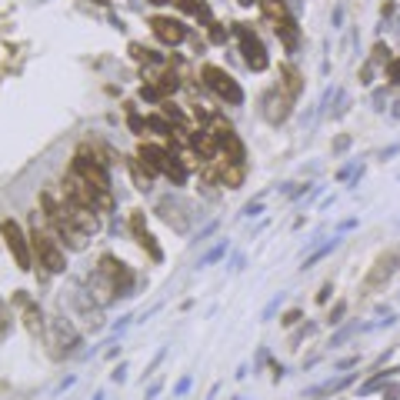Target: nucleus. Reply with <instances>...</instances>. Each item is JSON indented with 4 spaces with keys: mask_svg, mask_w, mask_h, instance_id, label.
Returning a JSON list of instances; mask_svg holds the SVG:
<instances>
[{
    "mask_svg": "<svg viewBox=\"0 0 400 400\" xmlns=\"http://www.w3.org/2000/svg\"><path fill=\"white\" fill-rule=\"evenodd\" d=\"M40 207H44L47 224L54 227V233L61 237L63 244H70V250H84V237H87V233L77 231V227L70 224V217L63 210V200H54V194H40Z\"/></svg>",
    "mask_w": 400,
    "mask_h": 400,
    "instance_id": "2",
    "label": "nucleus"
},
{
    "mask_svg": "<svg viewBox=\"0 0 400 400\" xmlns=\"http://www.w3.org/2000/svg\"><path fill=\"white\" fill-rule=\"evenodd\" d=\"M70 170H77L80 177L87 180V184L100 194V197L107 200L110 207H114V197H110V177H107V164L104 160H97V154L91 157V147H80L77 157H74V164H70Z\"/></svg>",
    "mask_w": 400,
    "mask_h": 400,
    "instance_id": "3",
    "label": "nucleus"
},
{
    "mask_svg": "<svg viewBox=\"0 0 400 400\" xmlns=\"http://www.w3.org/2000/svg\"><path fill=\"white\" fill-rule=\"evenodd\" d=\"M387 77L394 80V84H400V57H397V61L387 63Z\"/></svg>",
    "mask_w": 400,
    "mask_h": 400,
    "instance_id": "18",
    "label": "nucleus"
},
{
    "mask_svg": "<svg viewBox=\"0 0 400 400\" xmlns=\"http://www.w3.org/2000/svg\"><path fill=\"white\" fill-rule=\"evenodd\" d=\"M291 104H293V97L284 87H274V91L263 97V117L270 123H280V121H287V114H291Z\"/></svg>",
    "mask_w": 400,
    "mask_h": 400,
    "instance_id": "9",
    "label": "nucleus"
},
{
    "mask_svg": "<svg viewBox=\"0 0 400 400\" xmlns=\"http://www.w3.org/2000/svg\"><path fill=\"white\" fill-rule=\"evenodd\" d=\"M0 237H3V244H7V250H10V257L17 261V267H20V270H31V267H33L31 237L20 231V224L3 220V224H0Z\"/></svg>",
    "mask_w": 400,
    "mask_h": 400,
    "instance_id": "6",
    "label": "nucleus"
},
{
    "mask_svg": "<svg viewBox=\"0 0 400 400\" xmlns=\"http://www.w3.org/2000/svg\"><path fill=\"white\" fill-rule=\"evenodd\" d=\"M300 80H304V77H300V70H297L293 63H280V87L291 93V97H297V93H300V87H304Z\"/></svg>",
    "mask_w": 400,
    "mask_h": 400,
    "instance_id": "13",
    "label": "nucleus"
},
{
    "mask_svg": "<svg viewBox=\"0 0 400 400\" xmlns=\"http://www.w3.org/2000/svg\"><path fill=\"white\" fill-rule=\"evenodd\" d=\"M61 190H63V197H67V200H74V203L87 207V210H97V214H100V210H114L107 200L100 197V194H97V190H93L84 177H80L77 170H67V174H63Z\"/></svg>",
    "mask_w": 400,
    "mask_h": 400,
    "instance_id": "4",
    "label": "nucleus"
},
{
    "mask_svg": "<svg viewBox=\"0 0 400 400\" xmlns=\"http://www.w3.org/2000/svg\"><path fill=\"white\" fill-rule=\"evenodd\" d=\"M237 40H240V54H244V63L250 67V70H263L267 67V50H263V44L254 37V31L250 27H237Z\"/></svg>",
    "mask_w": 400,
    "mask_h": 400,
    "instance_id": "8",
    "label": "nucleus"
},
{
    "mask_svg": "<svg viewBox=\"0 0 400 400\" xmlns=\"http://www.w3.org/2000/svg\"><path fill=\"white\" fill-rule=\"evenodd\" d=\"M274 31H277V37L284 40L287 50H297V44H300V27H297V20H293V17L277 20V24H274Z\"/></svg>",
    "mask_w": 400,
    "mask_h": 400,
    "instance_id": "12",
    "label": "nucleus"
},
{
    "mask_svg": "<svg viewBox=\"0 0 400 400\" xmlns=\"http://www.w3.org/2000/svg\"><path fill=\"white\" fill-rule=\"evenodd\" d=\"M261 10L270 17L274 24H277V20H284V17H291V14H287V7H284V0H261Z\"/></svg>",
    "mask_w": 400,
    "mask_h": 400,
    "instance_id": "16",
    "label": "nucleus"
},
{
    "mask_svg": "<svg viewBox=\"0 0 400 400\" xmlns=\"http://www.w3.org/2000/svg\"><path fill=\"white\" fill-rule=\"evenodd\" d=\"M151 31H154L157 40H164L167 47H177L187 37L184 24H180V20H174V17H154V20H151Z\"/></svg>",
    "mask_w": 400,
    "mask_h": 400,
    "instance_id": "10",
    "label": "nucleus"
},
{
    "mask_svg": "<svg viewBox=\"0 0 400 400\" xmlns=\"http://www.w3.org/2000/svg\"><path fill=\"white\" fill-rule=\"evenodd\" d=\"M200 77H203V84L210 87V91L220 97V100H227V104H240L244 100V91H240V84L224 70V67H214V63H207L203 70H200Z\"/></svg>",
    "mask_w": 400,
    "mask_h": 400,
    "instance_id": "7",
    "label": "nucleus"
},
{
    "mask_svg": "<svg viewBox=\"0 0 400 400\" xmlns=\"http://www.w3.org/2000/svg\"><path fill=\"white\" fill-rule=\"evenodd\" d=\"M91 3H100V7H107V3H110V0H91Z\"/></svg>",
    "mask_w": 400,
    "mask_h": 400,
    "instance_id": "21",
    "label": "nucleus"
},
{
    "mask_svg": "<svg viewBox=\"0 0 400 400\" xmlns=\"http://www.w3.org/2000/svg\"><path fill=\"white\" fill-rule=\"evenodd\" d=\"M100 277L107 280L110 293H121L123 287H130V274H127L123 263H117L114 257H104V261H100Z\"/></svg>",
    "mask_w": 400,
    "mask_h": 400,
    "instance_id": "11",
    "label": "nucleus"
},
{
    "mask_svg": "<svg viewBox=\"0 0 400 400\" xmlns=\"http://www.w3.org/2000/svg\"><path fill=\"white\" fill-rule=\"evenodd\" d=\"M210 37H214V40H224V31H220V24H210Z\"/></svg>",
    "mask_w": 400,
    "mask_h": 400,
    "instance_id": "20",
    "label": "nucleus"
},
{
    "mask_svg": "<svg viewBox=\"0 0 400 400\" xmlns=\"http://www.w3.org/2000/svg\"><path fill=\"white\" fill-rule=\"evenodd\" d=\"M144 127H147V121H140V117H134V114H130V130H144Z\"/></svg>",
    "mask_w": 400,
    "mask_h": 400,
    "instance_id": "19",
    "label": "nucleus"
},
{
    "mask_svg": "<svg viewBox=\"0 0 400 400\" xmlns=\"http://www.w3.org/2000/svg\"><path fill=\"white\" fill-rule=\"evenodd\" d=\"M31 250H33V261L40 263L47 274H61L63 267H67V257H63L61 244H57V240H54V233H50L44 224H40V217H33Z\"/></svg>",
    "mask_w": 400,
    "mask_h": 400,
    "instance_id": "1",
    "label": "nucleus"
},
{
    "mask_svg": "<svg viewBox=\"0 0 400 400\" xmlns=\"http://www.w3.org/2000/svg\"><path fill=\"white\" fill-rule=\"evenodd\" d=\"M147 3H170V0H147Z\"/></svg>",
    "mask_w": 400,
    "mask_h": 400,
    "instance_id": "22",
    "label": "nucleus"
},
{
    "mask_svg": "<svg viewBox=\"0 0 400 400\" xmlns=\"http://www.w3.org/2000/svg\"><path fill=\"white\" fill-rule=\"evenodd\" d=\"M130 174H134V184H137V190H147L151 187V177H154V170L147 167L144 160H130Z\"/></svg>",
    "mask_w": 400,
    "mask_h": 400,
    "instance_id": "15",
    "label": "nucleus"
},
{
    "mask_svg": "<svg viewBox=\"0 0 400 400\" xmlns=\"http://www.w3.org/2000/svg\"><path fill=\"white\" fill-rule=\"evenodd\" d=\"M137 157L147 164V167L154 170V174H164L167 180H174V184H184V167L177 164V157L170 154V151H164V147H154V144H140Z\"/></svg>",
    "mask_w": 400,
    "mask_h": 400,
    "instance_id": "5",
    "label": "nucleus"
},
{
    "mask_svg": "<svg viewBox=\"0 0 400 400\" xmlns=\"http://www.w3.org/2000/svg\"><path fill=\"white\" fill-rule=\"evenodd\" d=\"M374 267H377V270L367 277V287H377L384 277H390V274H394V267H397V254H384V257L374 263Z\"/></svg>",
    "mask_w": 400,
    "mask_h": 400,
    "instance_id": "14",
    "label": "nucleus"
},
{
    "mask_svg": "<svg viewBox=\"0 0 400 400\" xmlns=\"http://www.w3.org/2000/svg\"><path fill=\"white\" fill-rule=\"evenodd\" d=\"M174 7H180V10H187V14H203V3H197V0H170Z\"/></svg>",
    "mask_w": 400,
    "mask_h": 400,
    "instance_id": "17",
    "label": "nucleus"
}]
</instances>
